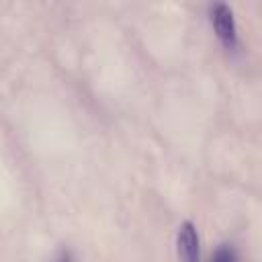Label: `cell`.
Instances as JSON below:
<instances>
[{"label":"cell","instance_id":"cell-1","mask_svg":"<svg viewBox=\"0 0 262 262\" xmlns=\"http://www.w3.org/2000/svg\"><path fill=\"white\" fill-rule=\"evenodd\" d=\"M209 14H211V25L221 45L229 51L235 49L237 47V25L233 18V10L225 2H215L211 4Z\"/></svg>","mask_w":262,"mask_h":262},{"label":"cell","instance_id":"cell-2","mask_svg":"<svg viewBox=\"0 0 262 262\" xmlns=\"http://www.w3.org/2000/svg\"><path fill=\"white\" fill-rule=\"evenodd\" d=\"M176 250L180 262H201L199 231L192 221H182L176 233Z\"/></svg>","mask_w":262,"mask_h":262},{"label":"cell","instance_id":"cell-3","mask_svg":"<svg viewBox=\"0 0 262 262\" xmlns=\"http://www.w3.org/2000/svg\"><path fill=\"white\" fill-rule=\"evenodd\" d=\"M211 262H239V256H237V252H235V248L231 244H221L213 252Z\"/></svg>","mask_w":262,"mask_h":262},{"label":"cell","instance_id":"cell-4","mask_svg":"<svg viewBox=\"0 0 262 262\" xmlns=\"http://www.w3.org/2000/svg\"><path fill=\"white\" fill-rule=\"evenodd\" d=\"M55 262H74V260H72V254H70V252H68V250H61V252H59V256H57V260H55Z\"/></svg>","mask_w":262,"mask_h":262}]
</instances>
